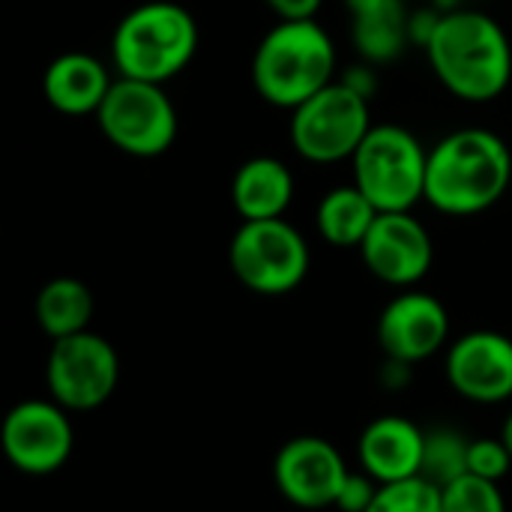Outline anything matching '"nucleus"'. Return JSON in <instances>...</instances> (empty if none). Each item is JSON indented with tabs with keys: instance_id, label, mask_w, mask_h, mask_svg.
<instances>
[{
	"instance_id": "nucleus-26",
	"label": "nucleus",
	"mask_w": 512,
	"mask_h": 512,
	"mask_svg": "<svg viewBox=\"0 0 512 512\" xmlns=\"http://www.w3.org/2000/svg\"><path fill=\"white\" fill-rule=\"evenodd\" d=\"M279 21H306L315 18L324 0H264Z\"/></svg>"
},
{
	"instance_id": "nucleus-25",
	"label": "nucleus",
	"mask_w": 512,
	"mask_h": 512,
	"mask_svg": "<svg viewBox=\"0 0 512 512\" xmlns=\"http://www.w3.org/2000/svg\"><path fill=\"white\" fill-rule=\"evenodd\" d=\"M381 483L372 480L366 471L363 474H348L342 492H339V501H336V510L342 512H366L372 507L375 495H378Z\"/></svg>"
},
{
	"instance_id": "nucleus-5",
	"label": "nucleus",
	"mask_w": 512,
	"mask_h": 512,
	"mask_svg": "<svg viewBox=\"0 0 512 512\" xmlns=\"http://www.w3.org/2000/svg\"><path fill=\"white\" fill-rule=\"evenodd\" d=\"M351 168L354 183L381 213L414 210L417 201H426L429 150L399 123L372 126L351 156Z\"/></svg>"
},
{
	"instance_id": "nucleus-20",
	"label": "nucleus",
	"mask_w": 512,
	"mask_h": 512,
	"mask_svg": "<svg viewBox=\"0 0 512 512\" xmlns=\"http://www.w3.org/2000/svg\"><path fill=\"white\" fill-rule=\"evenodd\" d=\"M93 309L96 300L90 288L72 276H57L36 294V324L45 336H51V342L90 330Z\"/></svg>"
},
{
	"instance_id": "nucleus-4",
	"label": "nucleus",
	"mask_w": 512,
	"mask_h": 512,
	"mask_svg": "<svg viewBox=\"0 0 512 512\" xmlns=\"http://www.w3.org/2000/svg\"><path fill=\"white\" fill-rule=\"evenodd\" d=\"M198 21L177 0H147L129 9L111 36V60L123 78L165 84L198 54Z\"/></svg>"
},
{
	"instance_id": "nucleus-9",
	"label": "nucleus",
	"mask_w": 512,
	"mask_h": 512,
	"mask_svg": "<svg viewBox=\"0 0 512 512\" xmlns=\"http://www.w3.org/2000/svg\"><path fill=\"white\" fill-rule=\"evenodd\" d=\"M45 384L66 411H93L105 405L120 384V357L99 333L54 339L45 363Z\"/></svg>"
},
{
	"instance_id": "nucleus-13",
	"label": "nucleus",
	"mask_w": 512,
	"mask_h": 512,
	"mask_svg": "<svg viewBox=\"0 0 512 512\" xmlns=\"http://www.w3.org/2000/svg\"><path fill=\"white\" fill-rule=\"evenodd\" d=\"M450 315L444 303L426 291H402L378 318V342L393 363L411 366L429 360L447 345Z\"/></svg>"
},
{
	"instance_id": "nucleus-10",
	"label": "nucleus",
	"mask_w": 512,
	"mask_h": 512,
	"mask_svg": "<svg viewBox=\"0 0 512 512\" xmlns=\"http://www.w3.org/2000/svg\"><path fill=\"white\" fill-rule=\"evenodd\" d=\"M0 441L15 471L48 477L69 462L75 432L63 405H57L54 399H27L6 414Z\"/></svg>"
},
{
	"instance_id": "nucleus-6",
	"label": "nucleus",
	"mask_w": 512,
	"mask_h": 512,
	"mask_svg": "<svg viewBox=\"0 0 512 512\" xmlns=\"http://www.w3.org/2000/svg\"><path fill=\"white\" fill-rule=\"evenodd\" d=\"M369 99L357 84L330 81L291 111V144L306 162L351 159L372 129Z\"/></svg>"
},
{
	"instance_id": "nucleus-24",
	"label": "nucleus",
	"mask_w": 512,
	"mask_h": 512,
	"mask_svg": "<svg viewBox=\"0 0 512 512\" xmlns=\"http://www.w3.org/2000/svg\"><path fill=\"white\" fill-rule=\"evenodd\" d=\"M512 456L510 450L504 447L501 438H480L471 441V453H468V474H477L483 480H504L510 474Z\"/></svg>"
},
{
	"instance_id": "nucleus-11",
	"label": "nucleus",
	"mask_w": 512,
	"mask_h": 512,
	"mask_svg": "<svg viewBox=\"0 0 512 512\" xmlns=\"http://www.w3.org/2000/svg\"><path fill=\"white\" fill-rule=\"evenodd\" d=\"M348 465L342 453L315 435H300L282 444L273 462V480L285 501L300 510L336 507L339 492L348 480Z\"/></svg>"
},
{
	"instance_id": "nucleus-7",
	"label": "nucleus",
	"mask_w": 512,
	"mask_h": 512,
	"mask_svg": "<svg viewBox=\"0 0 512 512\" xmlns=\"http://www.w3.org/2000/svg\"><path fill=\"white\" fill-rule=\"evenodd\" d=\"M228 264L240 285L264 297H282L309 276L312 252L288 219L240 222L228 246Z\"/></svg>"
},
{
	"instance_id": "nucleus-21",
	"label": "nucleus",
	"mask_w": 512,
	"mask_h": 512,
	"mask_svg": "<svg viewBox=\"0 0 512 512\" xmlns=\"http://www.w3.org/2000/svg\"><path fill=\"white\" fill-rule=\"evenodd\" d=\"M468 453H471V441L462 432L432 429V432H426L423 471H420V477L429 480L432 486L444 489L453 480H459V477L468 474Z\"/></svg>"
},
{
	"instance_id": "nucleus-22",
	"label": "nucleus",
	"mask_w": 512,
	"mask_h": 512,
	"mask_svg": "<svg viewBox=\"0 0 512 512\" xmlns=\"http://www.w3.org/2000/svg\"><path fill=\"white\" fill-rule=\"evenodd\" d=\"M366 512H444L441 489L423 477L387 483L378 489L372 507Z\"/></svg>"
},
{
	"instance_id": "nucleus-18",
	"label": "nucleus",
	"mask_w": 512,
	"mask_h": 512,
	"mask_svg": "<svg viewBox=\"0 0 512 512\" xmlns=\"http://www.w3.org/2000/svg\"><path fill=\"white\" fill-rule=\"evenodd\" d=\"M354 48L372 63L396 60L408 45L411 18L405 0H345Z\"/></svg>"
},
{
	"instance_id": "nucleus-14",
	"label": "nucleus",
	"mask_w": 512,
	"mask_h": 512,
	"mask_svg": "<svg viewBox=\"0 0 512 512\" xmlns=\"http://www.w3.org/2000/svg\"><path fill=\"white\" fill-rule=\"evenodd\" d=\"M450 387L477 405H498L512 396V339L495 330L459 336L447 351Z\"/></svg>"
},
{
	"instance_id": "nucleus-17",
	"label": "nucleus",
	"mask_w": 512,
	"mask_h": 512,
	"mask_svg": "<svg viewBox=\"0 0 512 512\" xmlns=\"http://www.w3.org/2000/svg\"><path fill=\"white\" fill-rule=\"evenodd\" d=\"M294 201V174L276 156L246 159L231 180V204L243 222L285 219Z\"/></svg>"
},
{
	"instance_id": "nucleus-27",
	"label": "nucleus",
	"mask_w": 512,
	"mask_h": 512,
	"mask_svg": "<svg viewBox=\"0 0 512 512\" xmlns=\"http://www.w3.org/2000/svg\"><path fill=\"white\" fill-rule=\"evenodd\" d=\"M501 441H504V447L510 450L512 456V414L504 420V429H501Z\"/></svg>"
},
{
	"instance_id": "nucleus-1",
	"label": "nucleus",
	"mask_w": 512,
	"mask_h": 512,
	"mask_svg": "<svg viewBox=\"0 0 512 512\" xmlns=\"http://www.w3.org/2000/svg\"><path fill=\"white\" fill-rule=\"evenodd\" d=\"M426 57L438 81L462 102H492L512 81L510 36L480 9L441 15L426 36Z\"/></svg>"
},
{
	"instance_id": "nucleus-8",
	"label": "nucleus",
	"mask_w": 512,
	"mask_h": 512,
	"mask_svg": "<svg viewBox=\"0 0 512 512\" xmlns=\"http://www.w3.org/2000/svg\"><path fill=\"white\" fill-rule=\"evenodd\" d=\"M165 84L117 78L96 111V123L120 153L153 159L171 150L177 138V108L162 90Z\"/></svg>"
},
{
	"instance_id": "nucleus-16",
	"label": "nucleus",
	"mask_w": 512,
	"mask_h": 512,
	"mask_svg": "<svg viewBox=\"0 0 512 512\" xmlns=\"http://www.w3.org/2000/svg\"><path fill=\"white\" fill-rule=\"evenodd\" d=\"M111 84L108 66L87 51H63L42 72L45 102L66 117H96Z\"/></svg>"
},
{
	"instance_id": "nucleus-23",
	"label": "nucleus",
	"mask_w": 512,
	"mask_h": 512,
	"mask_svg": "<svg viewBox=\"0 0 512 512\" xmlns=\"http://www.w3.org/2000/svg\"><path fill=\"white\" fill-rule=\"evenodd\" d=\"M444 512H507V501L498 483L477 474H465L441 489Z\"/></svg>"
},
{
	"instance_id": "nucleus-15",
	"label": "nucleus",
	"mask_w": 512,
	"mask_h": 512,
	"mask_svg": "<svg viewBox=\"0 0 512 512\" xmlns=\"http://www.w3.org/2000/svg\"><path fill=\"white\" fill-rule=\"evenodd\" d=\"M426 432L405 417H378L360 435V465L381 486L420 477Z\"/></svg>"
},
{
	"instance_id": "nucleus-3",
	"label": "nucleus",
	"mask_w": 512,
	"mask_h": 512,
	"mask_svg": "<svg viewBox=\"0 0 512 512\" xmlns=\"http://www.w3.org/2000/svg\"><path fill=\"white\" fill-rule=\"evenodd\" d=\"M336 81V45L315 21H279L252 54V84L276 108L294 111Z\"/></svg>"
},
{
	"instance_id": "nucleus-12",
	"label": "nucleus",
	"mask_w": 512,
	"mask_h": 512,
	"mask_svg": "<svg viewBox=\"0 0 512 512\" xmlns=\"http://www.w3.org/2000/svg\"><path fill=\"white\" fill-rule=\"evenodd\" d=\"M363 264L375 279L393 288H414L435 261V243L426 225L411 213H381L360 246Z\"/></svg>"
},
{
	"instance_id": "nucleus-2",
	"label": "nucleus",
	"mask_w": 512,
	"mask_h": 512,
	"mask_svg": "<svg viewBox=\"0 0 512 512\" xmlns=\"http://www.w3.org/2000/svg\"><path fill=\"white\" fill-rule=\"evenodd\" d=\"M512 183V153L492 129H456L429 150L426 201L447 216L495 207Z\"/></svg>"
},
{
	"instance_id": "nucleus-19",
	"label": "nucleus",
	"mask_w": 512,
	"mask_h": 512,
	"mask_svg": "<svg viewBox=\"0 0 512 512\" xmlns=\"http://www.w3.org/2000/svg\"><path fill=\"white\" fill-rule=\"evenodd\" d=\"M378 216L381 210L366 198V192L357 183H348V186H333L318 201L315 222H318V234L330 246L360 249Z\"/></svg>"
}]
</instances>
